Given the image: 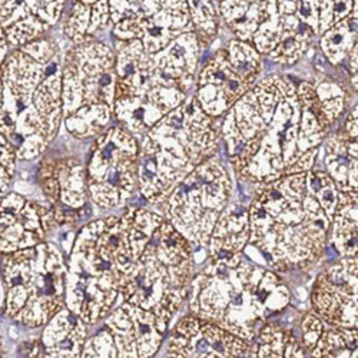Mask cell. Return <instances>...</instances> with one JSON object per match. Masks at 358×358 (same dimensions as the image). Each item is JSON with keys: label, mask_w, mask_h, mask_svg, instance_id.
<instances>
[{"label": "cell", "mask_w": 358, "mask_h": 358, "mask_svg": "<svg viewBox=\"0 0 358 358\" xmlns=\"http://www.w3.org/2000/svg\"><path fill=\"white\" fill-rule=\"evenodd\" d=\"M251 2H264V0H251Z\"/></svg>", "instance_id": "f6af8a7d"}, {"label": "cell", "mask_w": 358, "mask_h": 358, "mask_svg": "<svg viewBox=\"0 0 358 358\" xmlns=\"http://www.w3.org/2000/svg\"><path fill=\"white\" fill-rule=\"evenodd\" d=\"M5 303V289H3V282H2V275H0V307Z\"/></svg>", "instance_id": "b9f144b4"}, {"label": "cell", "mask_w": 358, "mask_h": 358, "mask_svg": "<svg viewBox=\"0 0 358 358\" xmlns=\"http://www.w3.org/2000/svg\"><path fill=\"white\" fill-rule=\"evenodd\" d=\"M268 2H270V6H268V16L258 26L257 32L251 39V45L262 56H266L275 48L281 35V15L278 13L277 9V0H268Z\"/></svg>", "instance_id": "1f68e13d"}, {"label": "cell", "mask_w": 358, "mask_h": 358, "mask_svg": "<svg viewBox=\"0 0 358 358\" xmlns=\"http://www.w3.org/2000/svg\"><path fill=\"white\" fill-rule=\"evenodd\" d=\"M76 2L83 3V5H87V6H92L94 3H96V2H98V0H76Z\"/></svg>", "instance_id": "7bdbcfd3"}, {"label": "cell", "mask_w": 358, "mask_h": 358, "mask_svg": "<svg viewBox=\"0 0 358 358\" xmlns=\"http://www.w3.org/2000/svg\"><path fill=\"white\" fill-rule=\"evenodd\" d=\"M220 127L188 95L138 139V191L158 210L198 165L218 155Z\"/></svg>", "instance_id": "8992f818"}, {"label": "cell", "mask_w": 358, "mask_h": 358, "mask_svg": "<svg viewBox=\"0 0 358 358\" xmlns=\"http://www.w3.org/2000/svg\"><path fill=\"white\" fill-rule=\"evenodd\" d=\"M218 2H221V0H218Z\"/></svg>", "instance_id": "bcb514c9"}, {"label": "cell", "mask_w": 358, "mask_h": 358, "mask_svg": "<svg viewBox=\"0 0 358 358\" xmlns=\"http://www.w3.org/2000/svg\"><path fill=\"white\" fill-rule=\"evenodd\" d=\"M16 152L12 145L0 135V194L8 192L16 169Z\"/></svg>", "instance_id": "d590c367"}, {"label": "cell", "mask_w": 358, "mask_h": 358, "mask_svg": "<svg viewBox=\"0 0 358 358\" xmlns=\"http://www.w3.org/2000/svg\"><path fill=\"white\" fill-rule=\"evenodd\" d=\"M357 257L325 266L310 292V311L331 327L357 328Z\"/></svg>", "instance_id": "7c38bea8"}, {"label": "cell", "mask_w": 358, "mask_h": 358, "mask_svg": "<svg viewBox=\"0 0 358 358\" xmlns=\"http://www.w3.org/2000/svg\"><path fill=\"white\" fill-rule=\"evenodd\" d=\"M59 227L53 206L19 192L0 194V255L35 247Z\"/></svg>", "instance_id": "4fadbf2b"}, {"label": "cell", "mask_w": 358, "mask_h": 358, "mask_svg": "<svg viewBox=\"0 0 358 358\" xmlns=\"http://www.w3.org/2000/svg\"><path fill=\"white\" fill-rule=\"evenodd\" d=\"M103 325L113 337L117 357H155L169 330L157 314L129 303L119 304Z\"/></svg>", "instance_id": "9a60e30c"}, {"label": "cell", "mask_w": 358, "mask_h": 358, "mask_svg": "<svg viewBox=\"0 0 358 358\" xmlns=\"http://www.w3.org/2000/svg\"><path fill=\"white\" fill-rule=\"evenodd\" d=\"M357 141L344 139L337 132L328 134L320 146L324 171L330 175L340 192H358Z\"/></svg>", "instance_id": "7402d4cb"}, {"label": "cell", "mask_w": 358, "mask_h": 358, "mask_svg": "<svg viewBox=\"0 0 358 358\" xmlns=\"http://www.w3.org/2000/svg\"><path fill=\"white\" fill-rule=\"evenodd\" d=\"M300 330H301L303 344H304V347L308 352V357H310V354L314 350L320 336L325 330V324L318 317H315L311 311H308L300 318Z\"/></svg>", "instance_id": "8d00e7d4"}, {"label": "cell", "mask_w": 358, "mask_h": 358, "mask_svg": "<svg viewBox=\"0 0 358 358\" xmlns=\"http://www.w3.org/2000/svg\"><path fill=\"white\" fill-rule=\"evenodd\" d=\"M164 217L143 206L87 222L66 258L65 304L86 325L103 321L119 306L122 277L141 255Z\"/></svg>", "instance_id": "7a4b0ae2"}, {"label": "cell", "mask_w": 358, "mask_h": 358, "mask_svg": "<svg viewBox=\"0 0 358 358\" xmlns=\"http://www.w3.org/2000/svg\"><path fill=\"white\" fill-rule=\"evenodd\" d=\"M281 35L275 48L266 55L271 62L292 66L308 53L315 34L295 15H281Z\"/></svg>", "instance_id": "d4e9b609"}, {"label": "cell", "mask_w": 358, "mask_h": 358, "mask_svg": "<svg viewBox=\"0 0 358 358\" xmlns=\"http://www.w3.org/2000/svg\"><path fill=\"white\" fill-rule=\"evenodd\" d=\"M254 85L232 66L227 49L221 48L196 75L192 95L208 116L220 121Z\"/></svg>", "instance_id": "2e32d148"}, {"label": "cell", "mask_w": 358, "mask_h": 358, "mask_svg": "<svg viewBox=\"0 0 358 358\" xmlns=\"http://www.w3.org/2000/svg\"><path fill=\"white\" fill-rule=\"evenodd\" d=\"M10 49H12V48H10V45H9V41H8V38H6V34H5V31H3L2 24H0V66L3 65L5 59L8 57Z\"/></svg>", "instance_id": "60d3db41"}, {"label": "cell", "mask_w": 358, "mask_h": 358, "mask_svg": "<svg viewBox=\"0 0 358 358\" xmlns=\"http://www.w3.org/2000/svg\"><path fill=\"white\" fill-rule=\"evenodd\" d=\"M300 0H277V9L280 15H294Z\"/></svg>", "instance_id": "ab89813d"}, {"label": "cell", "mask_w": 358, "mask_h": 358, "mask_svg": "<svg viewBox=\"0 0 358 358\" xmlns=\"http://www.w3.org/2000/svg\"><path fill=\"white\" fill-rule=\"evenodd\" d=\"M201 45L195 32L175 38L166 48L154 53V80L188 94L195 85Z\"/></svg>", "instance_id": "e0dca14e"}, {"label": "cell", "mask_w": 358, "mask_h": 358, "mask_svg": "<svg viewBox=\"0 0 358 358\" xmlns=\"http://www.w3.org/2000/svg\"><path fill=\"white\" fill-rule=\"evenodd\" d=\"M307 181L311 192L324 208L328 218L333 220L340 198V191L334 182V179L315 164L307 172Z\"/></svg>", "instance_id": "4dcf8cb0"}, {"label": "cell", "mask_w": 358, "mask_h": 358, "mask_svg": "<svg viewBox=\"0 0 358 358\" xmlns=\"http://www.w3.org/2000/svg\"><path fill=\"white\" fill-rule=\"evenodd\" d=\"M270 2H251V0H221L218 2L220 17L234 34L235 39L251 43L258 26L268 16Z\"/></svg>", "instance_id": "484cf974"}, {"label": "cell", "mask_w": 358, "mask_h": 358, "mask_svg": "<svg viewBox=\"0 0 358 358\" xmlns=\"http://www.w3.org/2000/svg\"><path fill=\"white\" fill-rule=\"evenodd\" d=\"M357 205L358 192H340L328 231V245L340 257H357Z\"/></svg>", "instance_id": "cb8c5ba5"}, {"label": "cell", "mask_w": 358, "mask_h": 358, "mask_svg": "<svg viewBox=\"0 0 358 358\" xmlns=\"http://www.w3.org/2000/svg\"><path fill=\"white\" fill-rule=\"evenodd\" d=\"M358 331L357 328L331 327L324 330L320 336L310 357H347L357 358L358 348Z\"/></svg>", "instance_id": "83f0119b"}, {"label": "cell", "mask_w": 358, "mask_h": 358, "mask_svg": "<svg viewBox=\"0 0 358 358\" xmlns=\"http://www.w3.org/2000/svg\"><path fill=\"white\" fill-rule=\"evenodd\" d=\"M41 172L55 178L59 187V202L53 206L59 225H75L80 210L89 201L86 184V165L76 158H57L42 162Z\"/></svg>", "instance_id": "ac0fdd59"}, {"label": "cell", "mask_w": 358, "mask_h": 358, "mask_svg": "<svg viewBox=\"0 0 358 358\" xmlns=\"http://www.w3.org/2000/svg\"><path fill=\"white\" fill-rule=\"evenodd\" d=\"M357 5L358 0L354 2L352 12L347 19L320 35L321 53L336 68L345 65L348 55L357 48Z\"/></svg>", "instance_id": "4316f807"}, {"label": "cell", "mask_w": 358, "mask_h": 358, "mask_svg": "<svg viewBox=\"0 0 358 358\" xmlns=\"http://www.w3.org/2000/svg\"><path fill=\"white\" fill-rule=\"evenodd\" d=\"M307 172L258 185L248 206V247L280 275L313 271L328 247L331 220L311 192Z\"/></svg>", "instance_id": "277c9868"}, {"label": "cell", "mask_w": 358, "mask_h": 358, "mask_svg": "<svg viewBox=\"0 0 358 358\" xmlns=\"http://www.w3.org/2000/svg\"><path fill=\"white\" fill-rule=\"evenodd\" d=\"M251 343V357H308L301 338L300 320L289 325L284 322L281 313L268 320Z\"/></svg>", "instance_id": "ffe728a7"}, {"label": "cell", "mask_w": 358, "mask_h": 358, "mask_svg": "<svg viewBox=\"0 0 358 358\" xmlns=\"http://www.w3.org/2000/svg\"><path fill=\"white\" fill-rule=\"evenodd\" d=\"M248 243V206L243 203H228L213 229L206 247V252H210L208 255L243 252Z\"/></svg>", "instance_id": "603a6c76"}, {"label": "cell", "mask_w": 358, "mask_h": 358, "mask_svg": "<svg viewBox=\"0 0 358 358\" xmlns=\"http://www.w3.org/2000/svg\"><path fill=\"white\" fill-rule=\"evenodd\" d=\"M357 112H358V108L357 105L351 109V112L347 115L345 117V122L343 125L341 129L337 131V134L340 136H343L344 139H350V141H357V124H358V116H357Z\"/></svg>", "instance_id": "f35d334b"}, {"label": "cell", "mask_w": 358, "mask_h": 358, "mask_svg": "<svg viewBox=\"0 0 358 358\" xmlns=\"http://www.w3.org/2000/svg\"><path fill=\"white\" fill-rule=\"evenodd\" d=\"M139 143L122 125H109L91 145L86 162L87 194L101 210L125 208L139 195Z\"/></svg>", "instance_id": "8fae6325"}, {"label": "cell", "mask_w": 358, "mask_h": 358, "mask_svg": "<svg viewBox=\"0 0 358 358\" xmlns=\"http://www.w3.org/2000/svg\"><path fill=\"white\" fill-rule=\"evenodd\" d=\"M303 110L296 85L277 73L258 79L232 105L220 135L238 181L255 189L315 165L320 148L310 149L303 138Z\"/></svg>", "instance_id": "6da1fadb"}, {"label": "cell", "mask_w": 358, "mask_h": 358, "mask_svg": "<svg viewBox=\"0 0 358 358\" xmlns=\"http://www.w3.org/2000/svg\"><path fill=\"white\" fill-rule=\"evenodd\" d=\"M5 314L24 327H45L65 304L66 258L55 244L2 254Z\"/></svg>", "instance_id": "9c48e42d"}, {"label": "cell", "mask_w": 358, "mask_h": 358, "mask_svg": "<svg viewBox=\"0 0 358 358\" xmlns=\"http://www.w3.org/2000/svg\"><path fill=\"white\" fill-rule=\"evenodd\" d=\"M354 2L355 0H318L320 35L347 19L352 12Z\"/></svg>", "instance_id": "836d02e7"}, {"label": "cell", "mask_w": 358, "mask_h": 358, "mask_svg": "<svg viewBox=\"0 0 358 358\" xmlns=\"http://www.w3.org/2000/svg\"><path fill=\"white\" fill-rule=\"evenodd\" d=\"M195 274V250L165 218L119 285L122 303L152 311L171 325L188 301Z\"/></svg>", "instance_id": "52a82bcc"}, {"label": "cell", "mask_w": 358, "mask_h": 358, "mask_svg": "<svg viewBox=\"0 0 358 358\" xmlns=\"http://www.w3.org/2000/svg\"><path fill=\"white\" fill-rule=\"evenodd\" d=\"M304 24H307L315 36H320V12L318 0H300L294 13Z\"/></svg>", "instance_id": "74e56055"}, {"label": "cell", "mask_w": 358, "mask_h": 358, "mask_svg": "<svg viewBox=\"0 0 358 358\" xmlns=\"http://www.w3.org/2000/svg\"><path fill=\"white\" fill-rule=\"evenodd\" d=\"M91 8L92 6H87L76 2V0H72V6L69 12L64 13L62 31L71 43H78L87 36L89 23H91Z\"/></svg>", "instance_id": "d6a6232c"}, {"label": "cell", "mask_w": 358, "mask_h": 358, "mask_svg": "<svg viewBox=\"0 0 358 358\" xmlns=\"http://www.w3.org/2000/svg\"><path fill=\"white\" fill-rule=\"evenodd\" d=\"M251 341L191 313L173 325L165 345L166 355L184 358L251 357Z\"/></svg>", "instance_id": "5bb4252c"}, {"label": "cell", "mask_w": 358, "mask_h": 358, "mask_svg": "<svg viewBox=\"0 0 358 358\" xmlns=\"http://www.w3.org/2000/svg\"><path fill=\"white\" fill-rule=\"evenodd\" d=\"M313 83L321 109L333 127L345 110L347 92L344 91V86L333 78H321Z\"/></svg>", "instance_id": "f546056e"}, {"label": "cell", "mask_w": 358, "mask_h": 358, "mask_svg": "<svg viewBox=\"0 0 358 358\" xmlns=\"http://www.w3.org/2000/svg\"><path fill=\"white\" fill-rule=\"evenodd\" d=\"M2 347H3V341H2V336H0V354H2Z\"/></svg>", "instance_id": "ee69618b"}, {"label": "cell", "mask_w": 358, "mask_h": 358, "mask_svg": "<svg viewBox=\"0 0 358 358\" xmlns=\"http://www.w3.org/2000/svg\"><path fill=\"white\" fill-rule=\"evenodd\" d=\"M194 32L201 49L210 46L220 31V13L213 0H187Z\"/></svg>", "instance_id": "f1b7e54d"}, {"label": "cell", "mask_w": 358, "mask_h": 358, "mask_svg": "<svg viewBox=\"0 0 358 358\" xmlns=\"http://www.w3.org/2000/svg\"><path fill=\"white\" fill-rule=\"evenodd\" d=\"M289 303L291 291L282 275L244 251L208 255L205 266L194 274L188 295L191 314L247 341Z\"/></svg>", "instance_id": "5b68a950"}, {"label": "cell", "mask_w": 358, "mask_h": 358, "mask_svg": "<svg viewBox=\"0 0 358 358\" xmlns=\"http://www.w3.org/2000/svg\"><path fill=\"white\" fill-rule=\"evenodd\" d=\"M62 62L59 43L42 36L10 49L0 66V135L17 161L39 159L61 129Z\"/></svg>", "instance_id": "3957f363"}, {"label": "cell", "mask_w": 358, "mask_h": 358, "mask_svg": "<svg viewBox=\"0 0 358 358\" xmlns=\"http://www.w3.org/2000/svg\"><path fill=\"white\" fill-rule=\"evenodd\" d=\"M86 324L64 307L45 327L42 348L45 357H80L87 338Z\"/></svg>", "instance_id": "44dd1931"}, {"label": "cell", "mask_w": 358, "mask_h": 358, "mask_svg": "<svg viewBox=\"0 0 358 358\" xmlns=\"http://www.w3.org/2000/svg\"><path fill=\"white\" fill-rule=\"evenodd\" d=\"M185 32H194L187 0H171L159 12L141 19L139 41L148 53L154 55Z\"/></svg>", "instance_id": "d6986e66"}, {"label": "cell", "mask_w": 358, "mask_h": 358, "mask_svg": "<svg viewBox=\"0 0 358 358\" xmlns=\"http://www.w3.org/2000/svg\"><path fill=\"white\" fill-rule=\"evenodd\" d=\"M115 85L110 45L86 36L68 46L62 62V124L72 138L95 139L110 125Z\"/></svg>", "instance_id": "ba28073f"}, {"label": "cell", "mask_w": 358, "mask_h": 358, "mask_svg": "<svg viewBox=\"0 0 358 358\" xmlns=\"http://www.w3.org/2000/svg\"><path fill=\"white\" fill-rule=\"evenodd\" d=\"M232 194V178L215 155L187 175L172 189L159 211L194 250H206L213 229Z\"/></svg>", "instance_id": "30bf717a"}, {"label": "cell", "mask_w": 358, "mask_h": 358, "mask_svg": "<svg viewBox=\"0 0 358 358\" xmlns=\"http://www.w3.org/2000/svg\"><path fill=\"white\" fill-rule=\"evenodd\" d=\"M80 357H117L113 337L105 325L96 334L86 338Z\"/></svg>", "instance_id": "e575fe53"}]
</instances>
